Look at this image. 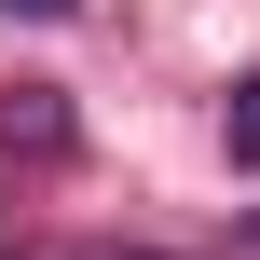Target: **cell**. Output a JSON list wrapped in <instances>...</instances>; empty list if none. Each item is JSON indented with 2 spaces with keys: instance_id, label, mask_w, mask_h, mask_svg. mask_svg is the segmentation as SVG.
<instances>
[{
  "instance_id": "3",
  "label": "cell",
  "mask_w": 260,
  "mask_h": 260,
  "mask_svg": "<svg viewBox=\"0 0 260 260\" xmlns=\"http://www.w3.org/2000/svg\"><path fill=\"white\" fill-rule=\"evenodd\" d=\"M0 14H69V0H0Z\"/></svg>"
},
{
  "instance_id": "2",
  "label": "cell",
  "mask_w": 260,
  "mask_h": 260,
  "mask_svg": "<svg viewBox=\"0 0 260 260\" xmlns=\"http://www.w3.org/2000/svg\"><path fill=\"white\" fill-rule=\"evenodd\" d=\"M219 137H233V165H260V82H233V110H219Z\"/></svg>"
},
{
  "instance_id": "5",
  "label": "cell",
  "mask_w": 260,
  "mask_h": 260,
  "mask_svg": "<svg viewBox=\"0 0 260 260\" xmlns=\"http://www.w3.org/2000/svg\"><path fill=\"white\" fill-rule=\"evenodd\" d=\"M0 260H14V247H0Z\"/></svg>"
},
{
  "instance_id": "1",
  "label": "cell",
  "mask_w": 260,
  "mask_h": 260,
  "mask_svg": "<svg viewBox=\"0 0 260 260\" xmlns=\"http://www.w3.org/2000/svg\"><path fill=\"white\" fill-rule=\"evenodd\" d=\"M0 151H69V110H55V82H14V96H0Z\"/></svg>"
},
{
  "instance_id": "4",
  "label": "cell",
  "mask_w": 260,
  "mask_h": 260,
  "mask_svg": "<svg viewBox=\"0 0 260 260\" xmlns=\"http://www.w3.org/2000/svg\"><path fill=\"white\" fill-rule=\"evenodd\" d=\"M82 260H110V247H82Z\"/></svg>"
}]
</instances>
